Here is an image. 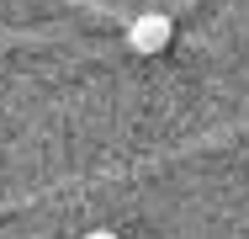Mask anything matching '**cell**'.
<instances>
[{
	"instance_id": "cell-1",
	"label": "cell",
	"mask_w": 249,
	"mask_h": 239,
	"mask_svg": "<svg viewBox=\"0 0 249 239\" xmlns=\"http://www.w3.org/2000/svg\"><path fill=\"white\" fill-rule=\"evenodd\" d=\"M170 38H175V27H170V16H159V11L133 16V27H127V48L143 53V59H159V53L170 48Z\"/></svg>"
},
{
	"instance_id": "cell-2",
	"label": "cell",
	"mask_w": 249,
	"mask_h": 239,
	"mask_svg": "<svg viewBox=\"0 0 249 239\" xmlns=\"http://www.w3.org/2000/svg\"><path fill=\"white\" fill-rule=\"evenodd\" d=\"M85 239H122V234H117V229H90Z\"/></svg>"
}]
</instances>
